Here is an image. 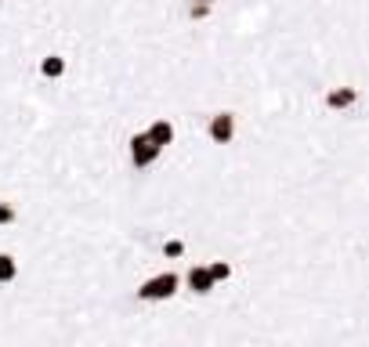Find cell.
Listing matches in <instances>:
<instances>
[{"mask_svg":"<svg viewBox=\"0 0 369 347\" xmlns=\"http://www.w3.org/2000/svg\"><path fill=\"white\" fill-rule=\"evenodd\" d=\"M177 290H181V275L177 272H160V275L145 279L142 286L134 290V300L138 304H163V300H170Z\"/></svg>","mask_w":369,"mask_h":347,"instance_id":"6da1fadb","label":"cell"},{"mask_svg":"<svg viewBox=\"0 0 369 347\" xmlns=\"http://www.w3.org/2000/svg\"><path fill=\"white\" fill-rule=\"evenodd\" d=\"M239 134V116L236 112H214L210 123H207V138L214 141V145H232Z\"/></svg>","mask_w":369,"mask_h":347,"instance_id":"7a4b0ae2","label":"cell"},{"mask_svg":"<svg viewBox=\"0 0 369 347\" xmlns=\"http://www.w3.org/2000/svg\"><path fill=\"white\" fill-rule=\"evenodd\" d=\"M127 152H131V163L138 166V170H149V166L163 156V149H160L145 131H142V134H134L131 141H127Z\"/></svg>","mask_w":369,"mask_h":347,"instance_id":"3957f363","label":"cell"},{"mask_svg":"<svg viewBox=\"0 0 369 347\" xmlns=\"http://www.w3.org/2000/svg\"><path fill=\"white\" fill-rule=\"evenodd\" d=\"M359 101H362V91H359V87H351V83L329 87V91L322 94V105H326L329 112H351Z\"/></svg>","mask_w":369,"mask_h":347,"instance_id":"277c9868","label":"cell"},{"mask_svg":"<svg viewBox=\"0 0 369 347\" xmlns=\"http://www.w3.org/2000/svg\"><path fill=\"white\" fill-rule=\"evenodd\" d=\"M185 286L192 290L196 297H207V293L218 290V282L210 279V268H207V264H192V268L185 272Z\"/></svg>","mask_w":369,"mask_h":347,"instance_id":"5b68a950","label":"cell"},{"mask_svg":"<svg viewBox=\"0 0 369 347\" xmlns=\"http://www.w3.org/2000/svg\"><path fill=\"white\" fill-rule=\"evenodd\" d=\"M145 134H149L152 141H156L160 149H167V145H174V134H177V131H174V123H170V120H152Z\"/></svg>","mask_w":369,"mask_h":347,"instance_id":"8992f818","label":"cell"},{"mask_svg":"<svg viewBox=\"0 0 369 347\" xmlns=\"http://www.w3.org/2000/svg\"><path fill=\"white\" fill-rule=\"evenodd\" d=\"M207 268H210V279L218 282V286H228V282L236 279V264L232 261H221L218 257V261H207Z\"/></svg>","mask_w":369,"mask_h":347,"instance_id":"52a82bcc","label":"cell"},{"mask_svg":"<svg viewBox=\"0 0 369 347\" xmlns=\"http://www.w3.org/2000/svg\"><path fill=\"white\" fill-rule=\"evenodd\" d=\"M40 73L47 76V80H62V76H66V58H62V55H47L40 62Z\"/></svg>","mask_w":369,"mask_h":347,"instance_id":"ba28073f","label":"cell"},{"mask_svg":"<svg viewBox=\"0 0 369 347\" xmlns=\"http://www.w3.org/2000/svg\"><path fill=\"white\" fill-rule=\"evenodd\" d=\"M15 275H18V261L11 253H0V286H4V282H15Z\"/></svg>","mask_w":369,"mask_h":347,"instance_id":"9c48e42d","label":"cell"},{"mask_svg":"<svg viewBox=\"0 0 369 347\" xmlns=\"http://www.w3.org/2000/svg\"><path fill=\"white\" fill-rule=\"evenodd\" d=\"M185 239H167L163 242V257H167V261H177V257H185Z\"/></svg>","mask_w":369,"mask_h":347,"instance_id":"30bf717a","label":"cell"},{"mask_svg":"<svg viewBox=\"0 0 369 347\" xmlns=\"http://www.w3.org/2000/svg\"><path fill=\"white\" fill-rule=\"evenodd\" d=\"M192 18H207L210 15V0H199V4H192V11H188Z\"/></svg>","mask_w":369,"mask_h":347,"instance_id":"8fae6325","label":"cell"},{"mask_svg":"<svg viewBox=\"0 0 369 347\" xmlns=\"http://www.w3.org/2000/svg\"><path fill=\"white\" fill-rule=\"evenodd\" d=\"M15 221V207L11 203H0V224H11Z\"/></svg>","mask_w":369,"mask_h":347,"instance_id":"7c38bea8","label":"cell"},{"mask_svg":"<svg viewBox=\"0 0 369 347\" xmlns=\"http://www.w3.org/2000/svg\"><path fill=\"white\" fill-rule=\"evenodd\" d=\"M210 4H214V0H210Z\"/></svg>","mask_w":369,"mask_h":347,"instance_id":"4fadbf2b","label":"cell"}]
</instances>
